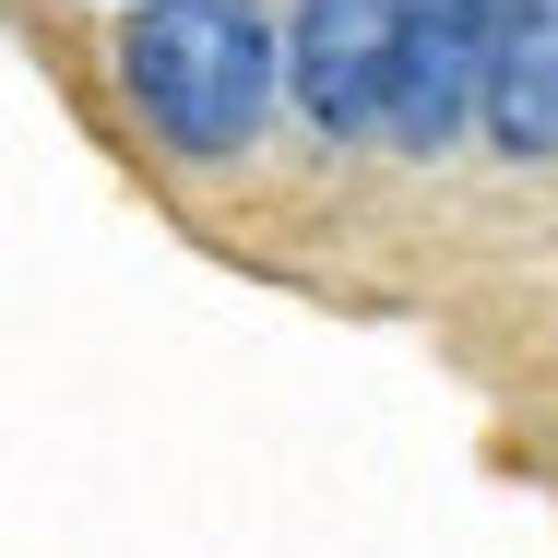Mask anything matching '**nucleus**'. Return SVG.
Returning <instances> with one entry per match:
<instances>
[{"mask_svg":"<svg viewBox=\"0 0 558 558\" xmlns=\"http://www.w3.org/2000/svg\"><path fill=\"white\" fill-rule=\"evenodd\" d=\"M119 84L155 143L179 155H238L274 108V36L250 0H143L119 36Z\"/></svg>","mask_w":558,"mask_h":558,"instance_id":"1","label":"nucleus"},{"mask_svg":"<svg viewBox=\"0 0 558 558\" xmlns=\"http://www.w3.org/2000/svg\"><path fill=\"white\" fill-rule=\"evenodd\" d=\"M475 96H487V0H416L404 72H392V131L428 155V143H451V119Z\"/></svg>","mask_w":558,"mask_h":558,"instance_id":"3","label":"nucleus"},{"mask_svg":"<svg viewBox=\"0 0 558 558\" xmlns=\"http://www.w3.org/2000/svg\"><path fill=\"white\" fill-rule=\"evenodd\" d=\"M404 36H416V0H298V48H286V84L322 131H368L392 119V72H404Z\"/></svg>","mask_w":558,"mask_h":558,"instance_id":"2","label":"nucleus"}]
</instances>
